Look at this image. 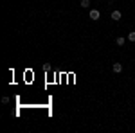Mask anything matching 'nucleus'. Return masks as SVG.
<instances>
[{"instance_id":"nucleus-1","label":"nucleus","mask_w":135,"mask_h":133,"mask_svg":"<svg viewBox=\"0 0 135 133\" xmlns=\"http://www.w3.org/2000/svg\"><path fill=\"white\" fill-rule=\"evenodd\" d=\"M88 16H90V20H99V18H101V13H99L97 9H90Z\"/></svg>"},{"instance_id":"nucleus-2","label":"nucleus","mask_w":135,"mask_h":133,"mask_svg":"<svg viewBox=\"0 0 135 133\" xmlns=\"http://www.w3.org/2000/svg\"><path fill=\"white\" fill-rule=\"evenodd\" d=\"M121 18H123V13H121V11H112V20L119 22Z\"/></svg>"},{"instance_id":"nucleus-3","label":"nucleus","mask_w":135,"mask_h":133,"mask_svg":"<svg viewBox=\"0 0 135 133\" xmlns=\"http://www.w3.org/2000/svg\"><path fill=\"white\" fill-rule=\"evenodd\" d=\"M112 70H114L115 74H121V70H123V65H121V63H114V65H112Z\"/></svg>"},{"instance_id":"nucleus-4","label":"nucleus","mask_w":135,"mask_h":133,"mask_svg":"<svg viewBox=\"0 0 135 133\" xmlns=\"http://www.w3.org/2000/svg\"><path fill=\"white\" fill-rule=\"evenodd\" d=\"M115 43H117L119 47H123V45H124V43H126V38H123V36H119V38L115 40Z\"/></svg>"},{"instance_id":"nucleus-5","label":"nucleus","mask_w":135,"mask_h":133,"mask_svg":"<svg viewBox=\"0 0 135 133\" xmlns=\"http://www.w3.org/2000/svg\"><path fill=\"white\" fill-rule=\"evenodd\" d=\"M79 6H81V7H90V0H81Z\"/></svg>"},{"instance_id":"nucleus-6","label":"nucleus","mask_w":135,"mask_h":133,"mask_svg":"<svg viewBox=\"0 0 135 133\" xmlns=\"http://www.w3.org/2000/svg\"><path fill=\"white\" fill-rule=\"evenodd\" d=\"M128 41H135V31H132L128 34Z\"/></svg>"}]
</instances>
